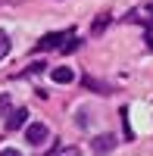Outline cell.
<instances>
[{
  "label": "cell",
  "instance_id": "6da1fadb",
  "mask_svg": "<svg viewBox=\"0 0 153 156\" xmlns=\"http://www.w3.org/2000/svg\"><path fill=\"white\" fill-rule=\"evenodd\" d=\"M47 137H50V128H47L44 122H31L28 128H25V140H28L31 147H41Z\"/></svg>",
  "mask_w": 153,
  "mask_h": 156
},
{
  "label": "cell",
  "instance_id": "7a4b0ae2",
  "mask_svg": "<svg viewBox=\"0 0 153 156\" xmlns=\"http://www.w3.org/2000/svg\"><path fill=\"white\" fill-rule=\"evenodd\" d=\"M112 150H116V134H97L91 140V153L94 156H109Z\"/></svg>",
  "mask_w": 153,
  "mask_h": 156
},
{
  "label": "cell",
  "instance_id": "3957f363",
  "mask_svg": "<svg viewBox=\"0 0 153 156\" xmlns=\"http://www.w3.org/2000/svg\"><path fill=\"white\" fill-rule=\"evenodd\" d=\"M25 119H28V109H25V106L12 109V112H9V119H6V128H9V131H16V128H25Z\"/></svg>",
  "mask_w": 153,
  "mask_h": 156
},
{
  "label": "cell",
  "instance_id": "277c9868",
  "mask_svg": "<svg viewBox=\"0 0 153 156\" xmlns=\"http://www.w3.org/2000/svg\"><path fill=\"white\" fill-rule=\"evenodd\" d=\"M69 37V31H56V34H47V37H41V41H37V47L34 50H50V47H56L59 41H66Z\"/></svg>",
  "mask_w": 153,
  "mask_h": 156
},
{
  "label": "cell",
  "instance_id": "5b68a950",
  "mask_svg": "<svg viewBox=\"0 0 153 156\" xmlns=\"http://www.w3.org/2000/svg\"><path fill=\"white\" fill-rule=\"evenodd\" d=\"M50 78H53L56 84H72V81H75V72H72L69 66H59V69L50 72Z\"/></svg>",
  "mask_w": 153,
  "mask_h": 156
},
{
  "label": "cell",
  "instance_id": "8992f818",
  "mask_svg": "<svg viewBox=\"0 0 153 156\" xmlns=\"http://www.w3.org/2000/svg\"><path fill=\"white\" fill-rule=\"evenodd\" d=\"M9 106H12L9 94H0V119H9Z\"/></svg>",
  "mask_w": 153,
  "mask_h": 156
},
{
  "label": "cell",
  "instance_id": "52a82bcc",
  "mask_svg": "<svg viewBox=\"0 0 153 156\" xmlns=\"http://www.w3.org/2000/svg\"><path fill=\"white\" fill-rule=\"evenodd\" d=\"M6 53H9V34H6V31H0V59H3Z\"/></svg>",
  "mask_w": 153,
  "mask_h": 156
},
{
  "label": "cell",
  "instance_id": "ba28073f",
  "mask_svg": "<svg viewBox=\"0 0 153 156\" xmlns=\"http://www.w3.org/2000/svg\"><path fill=\"white\" fill-rule=\"evenodd\" d=\"M50 156H78V150H75V147H56Z\"/></svg>",
  "mask_w": 153,
  "mask_h": 156
},
{
  "label": "cell",
  "instance_id": "9c48e42d",
  "mask_svg": "<svg viewBox=\"0 0 153 156\" xmlns=\"http://www.w3.org/2000/svg\"><path fill=\"white\" fill-rule=\"evenodd\" d=\"M75 125H78V128H87V112H84V109H78V115H75Z\"/></svg>",
  "mask_w": 153,
  "mask_h": 156
},
{
  "label": "cell",
  "instance_id": "30bf717a",
  "mask_svg": "<svg viewBox=\"0 0 153 156\" xmlns=\"http://www.w3.org/2000/svg\"><path fill=\"white\" fill-rule=\"evenodd\" d=\"M0 156H22L19 150H0Z\"/></svg>",
  "mask_w": 153,
  "mask_h": 156
}]
</instances>
